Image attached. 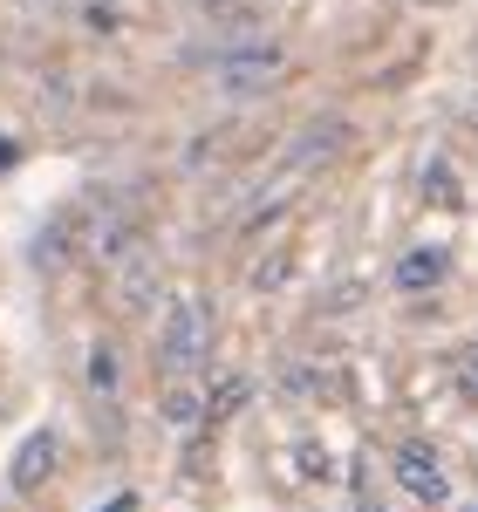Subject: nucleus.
I'll list each match as a JSON object with an SVG mask.
<instances>
[{
	"instance_id": "obj_1",
	"label": "nucleus",
	"mask_w": 478,
	"mask_h": 512,
	"mask_svg": "<svg viewBox=\"0 0 478 512\" xmlns=\"http://www.w3.org/2000/svg\"><path fill=\"white\" fill-rule=\"evenodd\" d=\"M205 301H178L158 328V376L164 383H192V369L205 362Z\"/></svg>"
},
{
	"instance_id": "obj_2",
	"label": "nucleus",
	"mask_w": 478,
	"mask_h": 512,
	"mask_svg": "<svg viewBox=\"0 0 478 512\" xmlns=\"http://www.w3.org/2000/svg\"><path fill=\"white\" fill-rule=\"evenodd\" d=\"M212 69H219V89L253 96V89H267V82L280 76V48H274V41H226Z\"/></svg>"
},
{
	"instance_id": "obj_3",
	"label": "nucleus",
	"mask_w": 478,
	"mask_h": 512,
	"mask_svg": "<svg viewBox=\"0 0 478 512\" xmlns=\"http://www.w3.org/2000/svg\"><path fill=\"white\" fill-rule=\"evenodd\" d=\"M48 472H55V431H28L21 451H14V465H7V485L14 492H35Z\"/></svg>"
},
{
	"instance_id": "obj_4",
	"label": "nucleus",
	"mask_w": 478,
	"mask_h": 512,
	"mask_svg": "<svg viewBox=\"0 0 478 512\" xmlns=\"http://www.w3.org/2000/svg\"><path fill=\"white\" fill-rule=\"evenodd\" d=\"M451 274V253L444 246H410L397 260V287L403 294H424V287H438V280Z\"/></svg>"
},
{
	"instance_id": "obj_5",
	"label": "nucleus",
	"mask_w": 478,
	"mask_h": 512,
	"mask_svg": "<svg viewBox=\"0 0 478 512\" xmlns=\"http://www.w3.org/2000/svg\"><path fill=\"white\" fill-rule=\"evenodd\" d=\"M397 478L410 485V492H417V499H431V506L444 499V472H438V458H431V451H417V444H403V451H397Z\"/></svg>"
},
{
	"instance_id": "obj_6",
	"label": "nucleus",
	"mask_w": 478,
	"mask_h": 512,
	"mask_svg": "<svg viewBox=\"0 0 478 512\" xmlns=\"http://www.w3.org/2000/svg\"><path fill=\"white\" fill-rule=\"evenodd\" d=\"M164 410H171V424H192V410H199V396L185 390V383H164Z\"/></svg>"
},
{
	"instance_id": "obj_7",
	"label": "nucleus",
	"mask_w": 478,
	"mask_h": 512,
	"mask_svg": "<svg viewBox=\"0 0 478 512\" xmlns=\"http://www.w3.org/2000/svg\"><path fill=\"white\" fill-rule=\"evenodd\" d=\"M89 383H96V390H117V355H110V349L89 355Z\"/></svg>"
},
{
	"instance_id": "obj_8",
	"label": "nucleus",
	"mask_w": 478,
	"mask_h": 512,
	"mask_svg": "<svg viewBox=\"0 0 478 512\" xmlns=\"http://www.w3.org/2000/svg\"><path fill=\"white\" fill-rule=\"evenodd\" d=\"M96 512H137V499H130V492H117L110 506H96Z\"/></svg>"
},
{
	"instance_id": "obj_9",
	"label": "nucleus",
	"mask_w": 478,
	"mask_h": 512,
	"mask_svg": "<svg viewBox=\"0 0 478 512\" xmlns=\"http://www.w3.org/2000/svg\"><path fill=\"white\" fill-rule=\"evenodd\" d=\"M472 512H478V506H472Z\"/></svg>"
}]
</instances>
